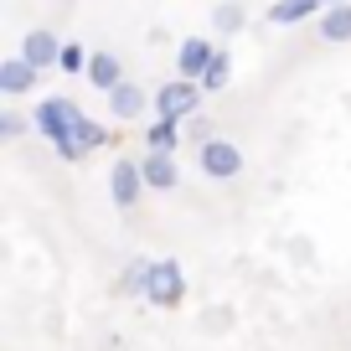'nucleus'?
<instances>
[{
	"label": "nucleus",
	"instance_id": "nucleus-20",
	"mask_svg": "<svg viewBox=\"0 0 351 351\" xmlns=\"http://www.w3.org/2000/svg\"><path fill=\"white\" fill-rule=\"evenodd\" d=\"M21 134H26V119L16 109H5L0 114V140H21Z\"/></svg>",
	"mask_w": 351,
	"mask_h": 351
},
{
	"label": "nucleus",
	"instance_id": "nucleus-14",
	"mask_svg": "<svg viewBox=\"0 0 351 351\" xmlns=\"http://www.w3.org/2000/svg\"><path fill=\"white\" fill-rule=\"evenodd\" d=\"M310 16H320V0H274L269 5L274 26H295V21H310Z\"/></svg>",
	"mask_w": 351,
	"mask_h": 351
},
{
	"label": "nucleus",
	"instance_id": "nucleus-17",
	"mask_svg": "<svg viewBox=\"0 0 351 351\" xmlns=\"http://www.w3.org/2000/svg\"><path fill=\"white\" fill-rule=\"evenodd\" d=\"M228 83H232V57L217 47V57H212V67H207V77H202V88H207V93H222Z\"/></svg>",
	"mask_w": 351,
	"mask_h": 351
},
{
	"label": "nucleus",
	"instance_id": "nucleus-8",
	"mask_svg": "<svg viewBox=\"0 0 351 351\" xmlns=\"http://www.w3.org/2000/svg\"><path fill=\"white\" fill-rule=\"evenodd\" d=\"M36 73H42V67H32L21 52L5 57V62H0V93H5V99H26L36 88Z\"/></svg>",
	"mask_w": 351,
	"mask_h": 351
},
{
	"label": "nucleus",
	"instance_id": "nucleus-22",
	"mask_svg": "<svg viewBox=\"0 0 351 351\" xmlns=\"http://www.w3.org/2000/svg\"><path fill=\"white\" fill-rule=\"evenodd\" d=\"M326 5H351V0H320V11H326Z\"/></svg>",
	"mask_w": 351,
	"mask_h": 351
},
{
	"label": "nucleus",
	"instance_id": "nucleus-21",
	"mask_svg": "<svg viewBox=\"0 0 351 351\" xmlns=\"http://www.w3.org/2000/svg\"><path fill=\"white\" fill-rule=\"evenodd\" d=\"M186 130L197 134V140H212V130H207V119H186Z\"/></svg>",
	"mask_w": 351,
	"mask_h": 351
},
{
	"label": "nucleus",
	"instance_id": "nucleus-6",
	"mask_svg": "<svg viewBox=\"0 0 351 351\" xmlns=\"http://www.w3.org/2000/svg\"><path fill=\"white\" fill-rule=\"evenodd\" d=\"M212 57H217V47L207 42V36H186V42L176 47V77H191V83H202L212 67Z\"/></svg>",
	"mask_w": 351,
	"mask_h": 351
},
{
	"label": "nucleus",
	"instance_id": "nucleus-9",
	"mask_svg": "<svg viewBox=\"0 0 351 351\" xmlns=\"http://www.w3.org/2000/svg\"><path fill=\"white\" fill-rule=\"evenodd\" d=\"M145 109H155V99L145 93L140 83H130V77H124V83L109 93V114H114V119H124V124H130V119H140Z\"/></svg>",
	"mask_w": 351,
	"mask_h": 351
},
{
	"label": "nucleus",
	"instance_id": "nucleus-16",
	"mask_svg": "<svg viewBox=\"0 0 351 351\" xmlns=\"http://www.w3.org/2000/svg\"><path fill=\"white\" fill-rule=\"evenodd\" d=\"M150 263H155V258H140V253H134V258H124V274H119V289H124V295H145V285H150Z\"/></svg>",
	"mask_w": 351,
	"mask_h": 351
},
{
	"label": "nucleus",
	"instance_id": "nucleus-3",
	"mask_svg": "<svg viewBox=\"0 0 351 351\" xmlns=\"http://www.w3.org/2000/svg\"><path fill=\"white\" fill-rule=\"evenodd\" d=\"M145 300H150L155 310H176L181 300H186V269L176 258H155L150 263V285H145Z\"/></svg>",
	"mask_w": 351,
	"mask_h": 351
},
{
	"label": "nucleus",
	"instance_id": "nucleus-4",
	"mask_svg": "<svg viewBox=\"0 0 351 351\" xmlns=\"http://www.w3.org/2000/svg\"><path fill=\"white\" fill-rule=\"evenodd\" d=\"M197 165L207 181H232V176H243V150L232 140H222V134H212V140H202Z\"/></svg>",
	"mask_w": 351,
	"mask_h": 351
},
{
	"label": "nucleus",
	"instance_id": "nucleus-18",
	"mask_svg": "<svg viewBox=\"0 0 351 351\" xmlns=\"http://www.w3.org/2000/svg\"><path fill=\"white\" fill-rule=\"evenodd\" d=\"M99 145H109V130H104L99 119H88V114H83V124H77V150H83V155H93Z\"/></svg>",
	"mask_w": 351,
	"mask_h": 351
},
{
	"label": "nucleus",
	"instance_id": "nucleus-1",
	"mask_svg": "<svg viewBox=\"0 0 351 351\" xmlns=\"http://www.w3.org/2000/svg\"><path fill=\"white\" fill-rule=\"evenodd\" d=\"M77 124H83V109H77L73 99H62V93L36 104V134H42L57 150V160H67V165L83 160V150H77Z\"/></svg>",
	"mask_w": 351,
	"mask_h": 351
},
{
	"label": "nucleus",
	"instance_id": "nucleus-2",
	"mask_svg": "<svg viewBox=\"0 0 351 351\" xmlns=\"http://www.w3.org/2000/svg\"><path fill=\"white\" fill-rule=\"evenodd\" d=\"M207 104V88L191 83V77H171V83H160V93H155V119H197V109Z\"/></svg>",
	"mask_w": 351,
	"mask_h": 351
},
{
	"label": "nucleus",
	"instance_id": "nucleus-13",
	"mask_svg": "<svg viewBox=\"0 0 351 351\" xmlns=\"http://www.w3.org/2000/svg\"><path fill=\"white\" fill-rule=\"evenodd\" d=\"M320 36H326L330 47L351 42V5H326V11H320Z\"/></svg>",
	"mask_w": 351,
	"mask_h": 351
},
{
	"label": "nucleus",
	"instance_id": "nucleus-5",
	"mask_svg": "<svg viewBox=\"0 0 351 351\" xmlns=\"http://www.w3.org/2000/svg\"><path fill=\"white\" fill-rule=\"evenodd\" d=\"M145 171H140V160H130V155H119V160L109 165V197H114V207L119 212H130V207H140V197H145Z\"/></svg>",
	"mask_w": 351,
	"mask_h": 351
},
{
	"label": "nucleus",
	"instance_id": "nucleus-7",
	"mask_svg": "<svg viewBox=\"0 0 351 351\" xmlns=\"http://www.w3.org/2000/svg\"><path fill=\"white\" fill-rule=\"evenodd\" d=\"M21 57L32 67H57V62H62V36L47 32V26H36V32L21 36Z\"/></svg>",
	"mask_w": 351,
	"mask_h": 351
},
{
	"label": "nucleus",
	"instance_id": "nucleus-11",
	"mask_svg": "<svg viewBox=\"0 0 351 351\" xmlns=\"http://www.w3.org/2000/svg\"><path fill=\"white\" fill-rule=\"evenodd\" d=\"M88 83L99 88V93H114V88L124 83V62L114 52H93L88 57Z\"/></svg>",
	"mask_w": 351,
	"mask_h": 351
},
{
	"label": "nucleus",
	"instance_id": "nucleus-15",
	"mask_svg": "<svg viewBox=\"0 0 351 351\" xmlns=\"http://www.w3.org/2000/svg\"><path fill=\"white\" fill-rule=\"evenodd\" d=\"M181 130H186L181 119H155L150 130H145V145H150V150H160V155H176V145H181Z\"/></svg>",
	"mask_w": 351,
	"mask_h": 351
},
{
	"label": "nucleus",
	"instance_id": "nucleus-19",
	"mask_svg": "<svg viewBox=\"0 0 351 351\" xmlns=\"http://www.w3.org/2000/svg\"><path fill=\"white\" fill-rule=\"evenodd\" d=\"M57 67H62L67 77H83V73H88V57H83V47H77V42H62V62H57Z\"/></svg>",
	"mask_w": 351,
	"mask_h": 351
},
{
	"label": "nucleus",
	"instance_id": "nucleus-10",
	"mask_svg": "<svg viewBox=\"0 0 351 351\" xmlns=\"http://www.w3.org/2000/svg\"><path fill=\"white\" fill-rule=\"evenodd\" d=\"M140 171H145V186H150V191H176V186H181V165H176V155L150 150L140 160Z\"/></svg>",
	"mask_w": 351,
	"mask_h": 351
},
{
	"label": "nucleus",
	"instance_id": "nucleus-12",
	"mask_svg": "<svg viewBox=\"0 0 351 351\" xmlns=\"http://www.w3.org/2000/svg\"><path fill=\"white\" fill-rule=\"evenodd\" d=\"M243 26H248V5H243V0H222V5H212V32H217V36H238Z\"/></svg>",
	"mask_w": 351,
	"mask_h": 351
}]
</instances>
